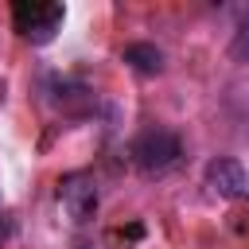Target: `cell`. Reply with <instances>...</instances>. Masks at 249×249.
<instances>
[{"label": "cell", "instance_id": "obj_2", "mask_svg": "<svg viewBox=\"0 0 249 249\" xmlns=\"http://www.w3.org/2000/svg\"><path fill=\"white\" fill-rule=\"evenodd\" d=\"M12 16H16L19 35L31 39V43H51L58 23H62V8L58 4H16Z\"/></svg>", "mask_w": 249, "mask_h": 249}, {"label": "cell", "instance_id": "obj_1", "mask_svg": "<svg viewBox=\"0 0 249 249\" xmlns=\"http://www.w3.org/2000/svg\"><path fill=\"white\" fill-rule=\"evenodd\" d=\"M179 156H183L179 140H175L171 132H163V128L144 132V136L132 144V160H136V167H140V171H148V175H160V171L175 167V160H179Z\"/></svg>", "mask_w": 249, "mask_h": 249}, {"label": "cell", "instance_id": "obj_8", "mask_svg": "<svg viewBox=\"0 0 249 249\" xmlns=\"http://www.w3.org/2000/svg\"><path fill=\"white\" fill-rule=\"evenodd\" d=\"M78 249H93V245H78Z\"/></svg>", "mask_w": 249, "mask_h": 249}, {"label": "cell", "instance_id": "obj_4", "mask_svg": "<svg viewBox=\"0 0 249 249\" xmlns=\"http://www.w3.org/2000/svg\"><path fill=\"white\" fill-rule=\"evenodd\" d=\"M206 187H210L218 198H241V195L249 191V175H245V167H241L237 160L218 156V160L206 163Z\"/></svg>", "mask_w": 249, "mask_h": 249}, {"label": "cell", "instance_id": "obj_6", "mask_svg": "<svg viewBox=\"0 0 249 249\" xmlns=\"http://www.w3.org/2000/svg\"><path fill=\"white\" fill-rule=\"evenodd\" d=\"M233 58L237 62H249V12L241 16V23H237V35H233Z\"/></svg>", "mask_w": 249, "mask_h": 249}, {"label": "cell", "instance_id": "obj_3", "mask_svg": "<svg viewBox=\"0 0 249 249\" xmlns=\"http://www.w3.org/2000/svg\"><path fill=\"white\" fill-rule=\"evenodd\" d=\"M58 202L66 206V214H70L74 222H89L93 210H97V187H93V179L82 175V171L66 175V179L58 183Z\"/></svg>", "mask_w": 249, "mask_h": 249}, {"label": "cell", "instance_id": "obj_7", "mask_svg": "<svg viewBox=\"0 0 249 249\" xmlns=\"http://www.w3.org/2000/svg\"><path fill=\"white\" fill-rule=\"evenodd\" d=\"M8 233H12V222H8V218H0V241H4Z\"/></svg>", "mask_w": 249, "mask_h": 249}, {"label": "cell", "instance_id": "obj_5", "mask_svg": "<svg viewBox=\"0 0 249 249\" xmlns=\"http://www.w3.org/2000/svg\"><path fill=\"white\" fill-rule=\"evenodd\" d=\"M124 62H128L136 74H160L163 54H160L156 43H128V47H124Z\"/></svg>", "mask_w": 249, "mask_h": 249}]
</instances>
